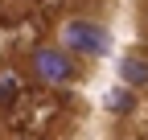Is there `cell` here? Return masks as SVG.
<instances>
[{
	"label": "cell",
	"mask_w": 148,
	"mask_h": 140,
	"mask_svg": "<svg viewBox=\"0 0 148 140\" xmlns=\"http://www.w3.org/2000/svg\"><path fill=\"white\" fill-rule=\"evenodd\" d=\"M58 41L66 54L74 58V62H99V58H107V49H111V29H107V21L103 16H90V12H74V16H66V21L58 25Z\"/></svg>",
	"instance_id": "6da1fadb"
},
{
	"label": "cell",
	"mask_w": 148,
	"mask_h": 140,
	"mask_svg": "<svg viewBox=\"0 0 148 140\" xmlns=\"http://www.w3.org/2000/svg\"><path fill=\"white\" fill-rule=\"evenodd\" d=\"M29 70H33V78L41 86H49V91H66V86H74L82 78V62H74L53 37L37 41L29 49Z\"/></svg>",
	"instance_id": "7a4b0ae2"
},
{
	"label": "cell",
	"mask_w": 148,
	"mask_h": 140,
	"mask_svg": "<svg viewBox=\"0 0 148 140\" xmlns=\"http://www.w3.org/2000/svg\"><path fill=\"white\" fill-rule=\"evenodd\" d=\"M119 82L127 86V91H148V49L144 45H132V49H123L119 54Z\"/></svg>",
	"instance_id": "3957f363"
},
{
	"label": "cell",
	"mask_w": 148,
	"mask_h": 140,
	"mask_svg": "<svg viewBox=\"0 0 148 140\" xmlns=\"http://www.w3.org/2000/svg\"><path fill=\"white\" fill-rule=\"evenodd\" d=\"M12 99H16V86L8 74H0V107H12Z\"/></svg>",
	"instance_id": "277c9868"
}]
</instances>
